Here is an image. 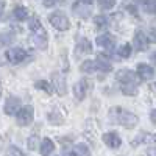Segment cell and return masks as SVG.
Listing matches in <instances>:
<instances>
[{"label": "cell", "mask_w": 156, "mask_h": 156, "mask_svg": "<svg viewBox=\"0 0 156 156\" xmlns=\"http://www.w3.org/2000/svg\"><path fill=\"white\" fill-rule=\"evenodd\" d=\"M154 69L151 66H148V64H144V62H140L137 64V75L140 80H151V78L154 76Z\"/></svg>", "instance_id": "14"}, {"label": "cell", "mask_w": 156, "mask_h": 156, "mask_svg": "<svg viewBox=\"0 0 156 156\" xmlns=\"http://www.w3.org/2000/svg\"><path fill=\"white\" fill-rule=\"evenodd\" d=\"M61 2H62V0H42V5L45 8H51V6H55V5H58Z\"/></svg>", "instance_id": "30"}, {"label": "cell", "mask_w": 156, "mask_h": 156, "mask_svg": "<svg viewBox=\"0 0 156 156\" xmlns=\"http://www.w3.org/2000/svg\"><path fill=\"white\" fill-rule=\"evenodd\" d=\"M86 94H87V81L86 80H80L73 84V95L78 101H81L86 98Z\"/></svg>", "instance_id": "13"}, {"label": "cell", "mask_w": 156, "mask_h": 156, "mask_svg": "<svg viewBox=\"0 0 156 156\" xmlns=\"http://www.w3.org/2000/svg\"><path fill=\"white\" fill-rule=\"evenodd\" d=\"M80 70H81V72H84V73H94V72H97L98 69H97V64H95V61H90V59H87V61L81 62Z\"/></svg>", "instance_id": "19"}, {"label": "cell", "mask_w": 156, "mask_h": 156, "mask_svg": "<svg viewBox=\"0 0 156 156\" xmlns=\"http://www.w3.org/2000/svg\"><path fill=\"white\" fill-rule=\"evenodd\" d=\"M73 153H75L76 156H90V150H89L87 145H84V144H75Z\"/></svg>", "instance_id": "24"}, {"label": "cell", "mask_w": 156, "mask_h": 156, "mask_svg": "<svg viewBox=\"0 0 156 156\" xmlns=\"http://www.w3.org/2000/svg\"><path fill=\"white\" fill-rule=\"evenodd\" d=\"M3 11H5V2H3V0H0V16L3 14Z\"/></svg>", "instance_id": "34"}, {"label": "cell", "mask_w": 156, "mask_h": 156, "mask_svg": "<svg viewBox=\"0 0 156 156\" xmlns=\"http://www.w3.org/2000/svg\"><path fill=\"white\" fill-rule=\"evenodd\" d=\"M94 23H95V27H98V28H103V27H106V25L109 23V19L106 17V16H95L94 17Z\"/></svg>", "instance_id": "26"}, {"label": "cell", "mask_w": 156, "mask_h": 156, "mask_svg": "<svg viewBox=\"0 0 156 156\" xmlns=\"http://www.w3.org/2000/svg\"><path fill=\"white\" fill-rule=\"evenodd\" d=\"M16 117H17V125H19V126H27V125H30V123L33 122V117H34V109H33V106H31V105L22 106V108L17 111Z\"/></svg>", "instance_id": "3"}, {"label": "cell", "mask_w": 156, "mask_h": 156, "mask_svg": "<svg viewBox=\"0 0 156 156\" xmlns=\"http://www.w3.org/2000/svg\"><path fill=\"white\" fill-rule=\"evenodd\" d=\"M64 156H76V154H75V153L72 151V153H66V154H64Z\"/></svg>", "instance_id": "36"}, {"label": "cell", "mask_w": 156, "mask_h": 156, "mask_svg": "<svg viewBox=\"0 0 156 156\" xmlns=\"http://www.w3.org/2000/svg\"><path fill=\"white\" fill-rule=\"evenodd\" d=\"M28 27H30V30L34 33V31L42 30V23H41V20H39L37 17H33V19L30 20V23H28Z\"/></svg>", "instance_id": "28"}, {"label": "cell", "mask_w": 156, "mask_h": 156, "mask_svg": "<svg viewBox=\"0 0 156 156\" xmlns=\"http://www.w3.org/2000/svg\"><path fill=\"white\" fill-rule=\"evenodd\" d=\"M12 16H14L16 20H27L28 19V9L25 6H16L14 11H12Z\"/></svg>", "instance_id": "18"}, {"label": "cell", "mask_w": 156, "mask_h": 156, "mask_svg": "<svg viewBox=\"0 0 156 156\" xmlns=\"http://www.w3.org/2000/svg\"><path fill=\"white\" fill-rule=\"evenodd\" d=\"M142 9L147 14H156V0H144L142 2Z\"/></svg>", "instance_id": "22"}, {"label": "cell", "mask_w": 156, "mask_h": 156, "mask_svg": "<svg viewBox=\"0 0 156 156\" xmlns=\"http://www.w3.org/2000/svg\"><path fill=\"white\" fill-rule=\"evenodd\" d=\"M108 119L111 123H117V125H122L125 128H134L139 122L137 119V115L133 114V112H129L120 106H114L109 109L108 112Z\"/></svg>", "instance_id": "1"}, {"label": "cell", "mask_w": 156, "mask_h": 156, "mask_svg": "<svg viewBox=\"0 0 156 156\" xmlns=\"http://www.w3.org/2000/svg\"><path fill=\"white\" fill-rule=\"evenodd\" d=\"M95 44L101 48V50H105L106 53H111V51L114 50V45H115V37L112 34H100L97 39H95Z\"/></svg>", "instance_id": "4"}, {"label": "cell", "mask_w": 156, "mask_h": 156, "mask_svg": "<svg viewBox=\"0 0 156 156\" xmlns=\"http://www.w3.org/2000/svg\"><path fill=\"white\" fill-rule=\"evenodd\" d=\"M95 64H97V69H98V70H101V72H111V70H112V64H111L105 56H103V55L97 56Z\"/></svg>", "instance_id": "17"}, {"label": "cell", "mask_w": 156, "mask_h": 156, "mask_svg": "<svg viewBox=\"0 0 156 156\" xmlns=\"http://www.w3.org/2000/svg\"><path fill=\"white\" fill-rule=\"evenodd\" d=\"M148 44H150V39L148 36L144 33V31H140L137 30L133 36V47L137 50V51H145L148 48Z\"/></svg>", "instance_id": "6"}, {"label": "cell", "mask_w": 156, "mask_h": 156, "mask_svg": "<svg viewBox=\"0 0 156 156\" xmlns=\"http://www.w3.org/2000/svg\"><path fill=\"white\" fill-rule=\"evenodd\" d=\"M103 142L109 147V148H119L120 145H122V139H120V136L117 134V133H114V131H109V133H105L103 134Z\"/></svg>", "instance_id": "12"}, {"label": "cell", "mask_w": 156, "mask_h": 156, "mask_svg": "<svg viewBox=\"0 0 156 156\" xmlns=\"http://www.w3.org/2000/svg\"><path fill=\"white\" fill-rule=\"evenodd\" d=\"M39 139H37V136H30L28 137V142H27V145H28V148L30 150H36L37 147H39Z\"/></svg>", "instance_id": "29"}, {"label": "cell", "mask_w": 156, "mask_h": 156, "mask_svg": "<svg viewBox=\"0 0 156 156\" xmlns=\"http://www.w3.org/2000/svg\"><path fill=\"white\" fill-rule=\"evenodd\" d=\"M51 81H53V87L58 90V94L66 95L67 86H66V80H64V75H62V73L53 72V73H51Z\"/></svg>", "instance_id": "9"}, {"label": "cell", "mask_w": 156, "mask_h": 156, "mask_svg": "<svg viewBox=\"0 0 156 156\" xmlns=\"http://www.w3.org/2000/svg\"><path fill=\"white\" fill-rule=\"evenodd\" d=\"M154 89H156V83H154Z\"/></svg>", "instance_id": "39"}, {"label": "cell", "mask_w": 156, "mask_h": 156, "mask_svg": "<svg viewBox=\"0 0 156 156\" xmlns=\"http://www.w3.org/2000/svg\"><path fill=\"white\" fill-rule=\"evenodd\" d=\"M55 150V144H53V140L48 139V137H44L41 140V144H39V151H41L42 156H48L51 154Z\"/></svg>", "instance_id": "15"}, {"label": "cell", "mask_w": 156, "mask_h": 156, "mask_svg": "<svg viewBox=\"0 0 156 156\" xmlns=\"http://www.w3.org/2000/svg\"><path fill=\"white\" fill-rule=\"evenodd\" d=\"M90 51H92V44H90L89 39H86V37L80 39L76 44V53L78 55H89Z\"/></svg>", "instance_id": "16"}, {"label": "cell", "mask_w": 156, "mask_h": 156, "mask_svg": "<svg viewBox=\"0 0 156 156\" xmlns=\"http://www.w3.org/2000/svg\"><path fill=\"white\" fill-rule=\"evenodd\" d=\"M120 90L123 95H137V84H120Z\"/></svg>", "instance_id": "21"}, {"label": "cell", "mask_w": 156, "mask_h": 156, "mask_svg": "<svg viewBox=\"0 0 156 156\" xmlns=\"http://www.w3.org/2000/svg\"><path fill=\"white\" fill-rule=\"evenodd\" d=\"M117 80L120 81V84H139V80L133 70L129 69H122L117 72Z\"/></svg>", "instance_id": "8"}, {"label": "cell", "mask_w": 156, "mask_h": 156, "mask_svg": "<svg viewBox=\"0 0 156 156\" xmlns=\"http://www.w3.org/2000/svg\"><path fill=\"white\" fill-rule=\"evenodd\" d=\"M0 97H2V94H0Z\"/></svg>", "instance_id": "40"}, {"label": "cell", "mask_w": 156, "mask_h": 156, "mask_svg": "<svg viewBox=\"0 0 156 156\" xmlns=\"http://www.w3.org/2000/svg\"><path fill=\"white\" fill-rule=\"evenodd\" d=\"M20 108H22V106H20V98L16 97V95H11V97H8V100H6V103H5V114H8V115H16Z\"/></svg>", "instance_id": "10"}, {"label": "cell", "mask_w": 156, "mask_h": 156, "mask_svg": "<svg viewBox=\"0 0 156 156\" xmlns=\"http://www.w3.org/2000/svg\"><path fill=\"white\" fill-rule=\"evenodd\" d=\"M100 9H112L115 6V0H97Z\"/></svg>", "instance_id": "27"}, {"label": "cell", "mask_w": 156, "mask_h": 156, "mask_svg": "<svg viewBox=\"0 0 156 156\" xmlns=\"http://www.w3.org/2000/svg\"><path fill=\"white\" fill-rule=\"evenodd\" d=\"M128 11L131 12V14L137 16V11H136V6H134V5H128Z\"/></svg>", "instance_id": "33"}, {"label": "cell", "mask_w": 156, "mask_h": 156, "mask_svg": "<svg viewBox=\"0 0 156 156\" xmlns=\"http://www.w3.org/2000/svg\"><path fill=\"white\" fill-rule=\"evenodd\" d=\"M34 86H36V89L44 90V92H45V94H48V95L53 94V86H51L50 83H47V81H44V80L36 81V83H34Z\"/></svg>", "instance_id": "23"}, {"label": "cell", "mask_w": 156, "mask_h": 156, "mask_svg": "<svg viewBox=\"0 0 156 156\" xmlns=\"http://www.w3.org/2000/svg\"><path fill=\"white\" fill-rule=\"evenodd\" d=\"M72 11H73L75 16L86 19V17L90 16V12H92V6H90V3L84 2V0H78V2H75L72 5Z\"/></svg>", "instance_id": "5"}, {"label": "cell", "mask_w": 156, "mask_h": 156, "mask_svg": "<svg viewBox=\"0 0 156 156\" xmlns=\"http://www.w3.org/2000/svg\"><path fill=\"white\" fill-rule=\"evenodd\" d=\"M150 120H151V123L156 126V109H153V111L150 112Z\"/></svg>", "instance_id": "32"}, {"label": "cell", "mask_w": 156, "mask_h": 156, "mask_svg": "<svg viewBox=\"0 0 156 156\" xmlns=\"http://www.w3.org/2000/svg\"><path fill=\"white\" fill-rule=\"evenodd\" d=\"M25 58H27V51L20 47H12L6 51V59L11 64H20L25 61Z\"/></svg>", "instance_id": "7"}, {"label": "cell", "mask_w": 156, "mask_h": 156, "mask_svg": "<svg viewBox=\"0 0 156 156\" xmlns=\"http://www.w3.org/2000/svg\"><path fill=\"white\" fill-rule=\"evenodd\" d=\"M48 20H50V23L53 25L56 30H59V31H66V30H69V27H70V20H69V17L64 14L62 11L51 12V14L48 16Z\"/></svg>", "instance_id": "2"}, {"label": "cell", "mask_w": 156, "mask_h": 156, "mask_svg": "<svg viewBox=\"0 0 156 156\" xmlns=\"http://www.w3.org/2000/svg\"><path fill=\"white\" fill-rule=\"evenodd\" d=\"M12 42H14V34H12V33H9V31L0 33V47H3V45H11Z\"/></svg>", "instance_id": "20"}, {"label": "cell", "mask_w": 156, "mask_h": 156, "mask_svg": "<svg viewBox=\"0 0 156 156\" xmlns=\"http://www.w3.org/2000/svg\"><path fill=\"white\" fill-rule=\"evenodd\" d=\"M134 2H144V0H134Z\"/></svg>", "instance_id": "38"}, {"label": "cell", "mask_w": 156, "mask_h": 156, "mask_svg": "<svg viewBox=\"0 0 156 156\" xmlns=\"http://www.w3.org/2000/svg\"><path fill=\"white\" fill-rule=\"evenodd\" d=\"M84 2H87V3H92V2H94V0H84Z\"/></svg>", "instance_id": "37"}, {"label": "cell", "mask_w": 156, "mask_h": 156, "mask_svg": "<svg viewBox=\"0 0 156 156\" xmlns=\"http://www.w3.org/2000/svg\"><path fill=\"white\" fill-rule=\"evenodd\" d=\"M31 42L39 48V50H45L47 48V33L45 30H39V31H34L33 36H31Z\"/></svg>", "instance_id": "11"}, {"label": "cell", "mask_w": 156, "mask_h": 156, "mask_svg": "<svg viewBox=\"0 0 156 156\" xmlns=\"http://www.w3.org/2000/svg\"><path fill=\"white\" fill-rule=\"evenodd\" d=\"M147 36H148V39H150L151 42H156V28H151Z\"/></svg>", "instance_id": "31"}, {"label": "cell", "mask_w": 156, "mask_h": 156, "mask_svg": "<svg viewBox=\"0 0 156 156\" xmlns=\"http://www.w3.org/2000/svg\"><path fill=\"white\" fill-rule=\"evenodd\" d=\"M151 61L156 62V51H154V53H151Z\"/></svg>", "instance_id": "35"}, {"label": "cell", "mask_w": 156, "mask_h": 156, "mask_svg": "<svg viewBox=\"0 0 156 156\" xmlns=\"http://www.w3.org/2000/svg\"><path fill=\"white\" fill-rule=\"evenodd\" d=\"M131 45L129 44H123V45H120V48H119V51H117V55H119L120 58H128L129 55H131Z\"/></svg>", "instance_id": "25"}]
</instances>
